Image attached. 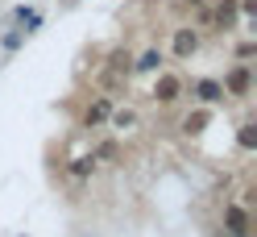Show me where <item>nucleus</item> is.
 I'll return each mask as SVG.
<instances>
[{
	"label": "nucleus",
	"instance_id": "1",
	"mask_svg": "<svg viewBox=\"0 0 257 237\" xmlns=\"http://www.w3.org/2000/svg\"><path fill=\"white\" fill-rule=\"evenodd\" d=\"M154 96L162 100V104L179 100V96H183V79H179V75H158V79H154Z\"/></svg>",
	"mask_w": 257,
	"mask_h": 237
},
{
	"label": "nucleus",
	"instance_id": "2",
	"mask_svg": "<svg viewBox=\"0 0 257 237\" xmlns=\"http://www.w3.org/2000/svg\"><path fill=\"white\" fill-rule=\"evenodd\" d=\"M224 220H228V233L232 237H245L249 233V216H245L240 204H228V208H224Z\"/></svg>",
	"mask_w": 257,
	"mask_h": 237
},
{
	"label": "nucleus",
	"instance_id": "3",
	"mask_svg": "<svg viewBox=\"0 0 257 237\" xmlns=\"http://www.w3.org/2000/svg\"><path fill=\"white\" fill-rule=\"evenodd\" d=\"M174 54H179V58H187V54H195V46H199V38L195 34H191V29H174Z\"/></svg>",
	"mask_w": 257,
	"mask_h": 237
},
{
	"label": "nucleus",
	"instance_id": "4",
	"mask_svg": "<svg viewBox=\"0 0 257 237\" xmlns=\"http://www.w3.org/2000/svg\"><path fill=\"white\" fill-rule=\"evenodd\" d=\"M220 88H224V92H232V96H245V92H249V67H236Z\"/></svg>",
	"mask_w": 257,
	"mask_h": 237
},
{
	"label": "nucleus",
	"instance_id": "5",
	"mask_svg": "<svg viewBox=\"0 0 257 237\" xmlns=\"http://www.w3.org/2000/svg\"><path fill=\"white\" fill-rule=\"evenodd\" d=\"M195 92H199V100H203V104H216V100L224 96V88L216 84V79H203V84H199Z\"/></svg>",
	"mask_w": 257,
	"mask_h": 237
},
{
	"label": "nucleus",
	"instance_id": "6",
	"mask_svg": "<svg viewBox=\"0 0 257 237\" xmlns=\"http://www.w3.org/2000/svg\"><path fill=\"white\" fill-rule=\"evenodd\" d=\"M232 13H236V0H220V5L212 9V21H220V25H228V21H232Z\"/></svg>",
	"mask_w": 257,
	"mask_h": 237
},
{
	"label": "nucleus",
	"instance_id": "7",
	"mask_svg": "<svg viewBox=\"0 0 257 237\" xmlns=\"http://www.w3.org/2000/svg\"><path fill=\"white\" fill-rule=\"evenodd\" d=\"M108 113H112V104H108V100H95V104L87 108V125H100Z\"/></svg>",
	"mask_w": 257,
	"mask_h": 237
},
{
	"label": "nucleus",
	"instance_id": "8",
	"mask_svg": "<svg viewBox=\"0 0 257 237\" xmlns=\"http://www.w3.org/2000/svg\"><path fill=\"white\" fill-rule=\"evenodd\" d=\"M158 62H162V54H158V50H146L141 62H137V71H158Z\"/></svg>",
	"mask_w": 257,
	"mask_h": 237
},
{
	"label": "nucleus",
	"instance_id": "9",
	"mask_svg": "<svg viewBox=\"0 0 257 237\" xmlns=\"http://www.w3.org/2000/svg\"><path fill=\"white\" fill-rule=\"evenodd\" d=\"M203 125H207V113H195V117H187V121H183V129H187V133H199Z\"/></svg>",
	"mask_w": 257,
	"mask_h": 237
},
{
	"label": "nucleus",
	"instance_id": "10",
	"mask_svg": "<svg viewBox=\"0 0 257 237\" xmlns=\"http://www.w3.org/2000/svg\"><path fill=\"white\" fill-rule=\"evenodd\" d=\"M112 125H116V129H133L137 117H133V113H112Z\"/></svg>",
	"mask_w": 257,
	"mask_h": 237
},
{
	"label": "nucleus",
	"instance_id": "11",
	"mask_svg": "<svg viewBox=\"0 0 257 237\" xmlns=\"http://www.w3.org/2000/svg\"><path fill=\"white\" fill-rule=\"evenodd\" d=\"M87 171H91V163H75V167H71V175H75V179H83Z\"/></svg>",
	"mask_w": 257,
	"mask_h": 237
}]
</instances>
